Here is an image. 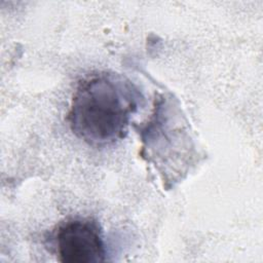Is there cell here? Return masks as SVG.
<instances>
[{"label": "cell", "instance_id": "1", "mask_svg": "<svg viewBox=\"0 0 263 263\" xmlns=\"http://www.w3.org/2000/svg\"><path fill=\"white\" fill-rule=\"evenodd\" d=\"M141 95L124 76L100 72L83 78L73 93L68 120L72 132L91 146H106L127 133Z\"/></svg>", "mask_w": 263, "mask_h": 263}, {"label": "cell", "instance_id": "2", "mask_svg": "<svg viewBox=\"0 0 263 263\" xmlns=\"http://www.w3.org/2000/svg\"><path fill=\"white\" fill-rule=\"evenodd\" d=\"M61 262L98 263L105 261L106 249L102 230L89 218H72L62 223L54 235Z\"/></svg>", "mask_w": 263, "mask_h": 263}]
</instances>
